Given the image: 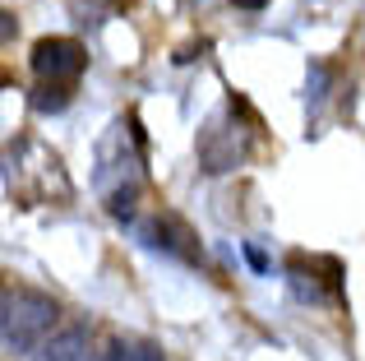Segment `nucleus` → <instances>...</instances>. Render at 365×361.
Masks as SVG:
<instances>
[{
    "instance_id": "nucleus-5",
    "label": "nucleus",
    "mask_w": 365,
    "mask_h": 361,
    "mask_svg": "<svg viewBox=\"0 0 365 361\" xmlns=\"http://www.w3.org/2000/svg\"><path fill=\"white\" fill-rule=\"evenodd\" d=\"M102 357H107V361H167L153 343H134V338H116Z\"/></svg>"
},
{
    "instance_id": "nucleus-3",
    "label": "nucleus",
    "mask_w": 365,
    "mask_h": 361,
    "mask_svg": "<svg viewBox=\"0 0 365 361\" xmlns=\"http://www.w3.org/2000/svg\"><path fill=\"white\" fill-rule=\"evenodd\" d=\"M88 329H79V325H70V329H61V334H51L42 347L33 352V361H88Z\"/></svg>"
},
{
    "instance_id": "nucleus-7",
    "label": "nucleus",
    "mask_w": 365,
    "mask_h": 361,
    "mask_svg": "<svg viewBox=\"0 0 365 361\" xmlns=\"http://www.w3.org/2000/svg\"><path fill=\"white\" fill-rule=\"evenodd\" d=\"M245 260H250V264H255V269H259V273H268V255H264V250H259V245H250V241H245Z\"/></svg>"
},
{
    "instance_id": "nucleus-1",
    "label": "nucleus",
    "mask_w": 365,
    "mask_h": 361,
    "mask_svg": "<svg viewBox=\"0 0 365 361\" xmlns=\"http://www.w3.org/2000/svg\"><path fill=\"white\" fill-rule=\"evenodd\" d=\"M61 306L37 288H5L0 297V343L9 357H33L51 338Z\"/></svg>"
},
{
    "instance_id": "nucleus-2",
    "label": "nucleus",
    "mask_w": 365,
    "mask_h": 361,
    "mask_svg": "<svg viewBox=\"0 0 365 361\" xmlns=\"http://www.w3.org/2000/svg\"><path fill=\"white\" fill-rule=\"evenodd\" d=\"M28 65H33V74L42 83H65V79H79L83 74L88 51H83L74 37H42V42H33Z\"/></svg>"
},
{
    "instance_id": "nucleus-8",
    "label": "nucleus",
    "mask_w": 365,
    "mask_h": 361,
    "mask_svg": "<svg viewBox=\"0 0 365 361\" xmlns=\"http://www.w3.org/2000/svg\"><path fill=\"white\" fill-rule=\"evenodd\" d=\"M236 5H241V9H264L268 0H236Z\"/></svg>"
},
{
    "instance_id": "nucleus-6",
    "label": "nucleus",
    "mask_w": 365,
    "mask_h": 361,
    "mask_svg": "<svg viewBox=\"0 0 365 361\" xmlns=\"http://www.w3.org/2000/svg\"><path fill=\"white\" fill-rule=\"evenodd\" d=\"M33 107L37 111H65L70 107V93H65L61 83H42V88L33 93Z\"/></svg>"
},
{
    "instance_id": "nucleus-4",
    "label": "nucleus",
    "mask_w": 365,
    "mask_h": 361,
    "mask_svg": "<svg viewBox=\"0 0 365 361\" xmlns=\"http://www.w3.org/2000/svg\"><path fill=\"white\" fill-rule=\"evenodd\" d=\"M139 236L143 245H153V250H167V255H190L180 241H190V232L176 223V218H143L139 223Z\"/></svg>"
}]
</instances>
